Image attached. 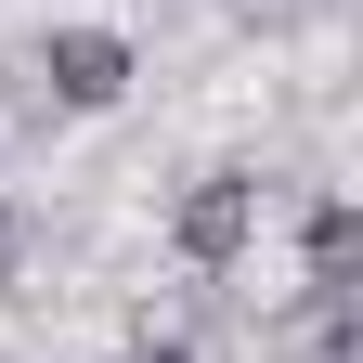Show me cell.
Instances as JSON below:
<instances>
[{
  "instance_id": "4",
  "label": "cell",
  "mask_w": 363,
  "mask_h": 363,
  "mask_svg": "<svg viewBox=\"0 0 363 363\" xmlns=\"http://www.w3.org/2000/svg\"><path fill=\"white\" fill-rule=\"evenodd\" d=\"M0 259H13V208H0Z\"/></svg>"
},
{
  "instance_id": "1",
  "label": "cell",
  "mask_w": 363,
  "mask_h": 363,
  "mask_svg": "<svg viewBox=\"0 0 363 363\" xmlns=\"http://www.w3.org/2000/svg\"><path fill=\"white\" fill-rule=\"evenodd\" d=\"M247 220H259V182H234V169H220V182H195V195H182V259H234L247 247Z\"/></svg>"
},
{
  "instance_id": "3",
  "label": "cell",
  "mask_w": 363,
  "mask_h": 363,
  "mask_svg": "<svg viewBox=\"0 0 363 363\" xmlns=\"http://www.w3.org/2000/svg\"><path fill=\"white\" fill-rule=\"evenodd\" d=\"M350 259H363V220L350 208H311V298H350Z\"/></svg>"
},
{
  "instance_id": "5",
  "label": "cell",
  "mask_w": 363,
  "mask_h": 363,
  "mask_svg": "<svg viewBox=\"0 0 363 363\" xmlns=\"http://www.w3.org/2000/svg\"><path fill=\"white\" fill-rule=\"evenodd\" d=\"M130 363H182V350H130Z\"/></svg>"
},
{
  "instance_id": "2",
  "label": "cell",
  "mask_w": 363,
  "mask_h": 363,
  "mask_svg": "<svg viewBox=\"0 0 363 363\" xmlns=\"http://www.w3.org/2000/svg\"><path fill=\"white\" fill-rule=\"evenodd\" d=\"M39 65H52L65 104H117V91H130V39H117V26H65Z\"/></svg>"
}]
</instances>
